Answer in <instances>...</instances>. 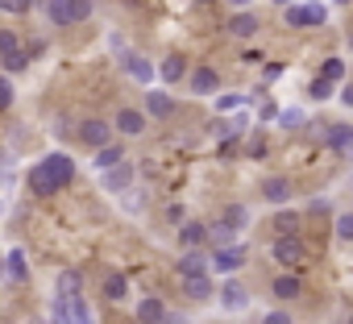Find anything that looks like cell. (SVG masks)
<instances>
[{
	"instance_id": "7402d4cb",
	"label": "cell",
	"mask_w": 353,
	"mask_h": 324,
	"mask_svg": "<svg viewBox=\"0 0 353 324\" xmlns=\"http://www.w3.org/2000/svg\"><path fill=\"white\" fill-rule=\"evenodd\" d=\"M183 295H188V299H196V303L212 299V295H216V283H212V274H196V279H183Z\"/></svg>"
},
{
	"instance_id": "277c9868",
	"label": "cell",
	"mask_w": 353,
	"mask_h": 324,
	"mask_svg": "<svg viewBox=\"0 0 353 324\" xmlns=\"http://www.w3.org/2000/svg\"><path fill=\"white\" fill-rule=\"evenodd\" d=\"M79 141L88 145V150H104V145H112V125L108 121H100V117H88V121H79Z\"/></svg>"
},
{
	"instance_id": "6da1fadb",
	"label": "cell",
	"mask_w": 353,
	"mask_h": 324,
	"mask_svg": "<svg viewBox=\"0 0 353 324\" xmlns=\"http://www.w3.org/2000/svg\"><path fill=\"white\" fill-rule=\"evenodd\" d=\"M283 21L291 30H324L328 26V9L320 5V0H299V5L283 9Z\"/></svg>"
},
{
	"instance_id": "44dd1931",
	"label": "cell",
	"mask_w": 353,
	"mask_h": 324,
	"mask_svg": "<svg viewBox=\"0 0 353 324\" xmlns=\"http://www.w3.org/2000/svg\"><path fill=\"white\" fill-rule=\"evenodd\" d=\"M100 291H104V299H108V303H125V299H129V279H125V274H117V270H108V274H104V283H100Z\"/></svg>"
},
{
	"instance_id": "52a82bcc",
	"label": "cell",
	"mask_w": 353,
	"mask_h": 324,
	"mask_svg": "<svg viewBox=\"0 0 353 324\" xmlns=\"http://www.w3.org/2000/svg\"><path fill=\"white\" fill-rule=\"evenodd\" d=\"M188 88H192V96H216V92H221V75H216V67L196 63L192 75H188Z\"/></svg>"
},
{
	"instance_id": "681fc988",
	"label": "cell",
	"mask_w": 353,
	"mask_h": 324,
	"mask_svg": "<svg viewBox=\"0 0 353 324\" xmlns=\"http://www.w3.org/2000/svg\"><path fill=\"white\" fill-rule=\"evenodd\" d=\"M270 5H279V9H291V5H299V0H270Z\"/></svg>"
},
{
	"instance_id": "11a10c76",
	"label": "cell",
	"mask_w": 353,
	"mask_h": 324,
	"mask_svg": "<svg viewBox=\"0 0 353 324\" xmlns=\"http://www.w3.org/2000/svg\"><path fill=\"white\" fill-rule=\"evenodd\" d=\"M349 324H353V316H349Z\"/></svg>"
},
{
	"instance_id": "d590c367",
	"label": "cell",
	"mask_w": 353,
	"mask_h": 324,
	"mask_svg": "<svg viewBox=\"0 0 353 324\" xmlns=\"http://www.w3.org/2000/svg\"><path fill=\"white\" fill-rule=\"evenodd\" d=\"M13 50H21V34L17 30H0V59L13 54Z\"/></svg>"
},
{
	"instance_id": "bcb514c9",
	"label": "cell",
	"mask_w": 353,
	"mask_h": 324,
	"mask_svg": "<svg viewBox=\"0 0 353 324\" xmlns=\"http://www.w3.org/2000/svg\"><path fill=\"white\" fill-rule=\"evenodd\" d=\"M341 104H345V108H353V79L341 88Z\"/></svg>"
},
{
	"instance_id": "4dcf8cb0",
	"label": "cell",
	"mask_w": 353,
	"mask_h": 324,
	"mask_svg": "<svg viewBox=\"0 0 353 324\" xmlns=\"http://www.w3.org/2000/svg\"><path fill=\"white\" fill-rule=\"evenodd\" d=\"M332 96H336V83H332V79H320V75H316V79L307 83V100H332Z\"/></svg>"
},
{
	"instance_id": "5b68a950",
	"label": "cell",
	"mask_w": 353,
	"mask_h": 324,
	"mask_svg": "<svg viewBox=\"0 0 353 324\" xmlns=\"http://www.w3.org/2000/svg\"><path fill=\"white\" fill-rule=\"evenodd\" d=\"M262 200H266L270 208H287V204L295 200V183H291L287 175H266V179H262Z\"/></svg>"
},
{
	"instance_id": "7c38bea8",
	"label": "cell",
	"mask_w": 353,
	"mask_h": 324,
	"mask_svg": "<svg viewBox=\"0 0 353 324\" xmlns=\"http://www.w3.org/2000/svg\"><path fill=\"white\" fill-rule=\"evenodd\" d=\"M216 299H221L225 312H245V307H250V291H245V283H237V279H225V283L216 287Z\"/></svg>"
},
{
	"instance_id": "4fadbf2b",
	"label": "cell",
	"mask_w": 353,
	"mask_h": 324,
	"mask_svg": "<svg viewBox=\"0 0 353 324\" xmlns=\"http://www.w3.org/2000/svg\"><path fill=\"white\" fill-rule=\"evenodd\" d=\"M42 167L50 171V179H54L59 188H71V183H75V158H71V154H46Z\"/></svg>"
},
{
	"instance_id": "836d02e7",
	"label": "cell",
	"mask_w": 353,
	"mask_h": 324,
	"mask_svg": "<svg viewBox=\"0 0 353 324\" xmlns=\"http://www.w3.org/2000/svg\"><path fill=\"white\" fill-rule=\"evenodd\" d=\"M254 96H241V92H229V96H216V112H233L241 104H250Z\"/></svg>"
},
{
	"instance_id": "f5cc1de1",
	"label": "cell",
	"mask_w": 353,
	"mask_h": 324,
	"mask_svg": "<svg viewBox=\"0 0 353 324\" xmlns=\"http://www.w3.org/2000/svg\"><path fill=\"white\" fill-rule=\"evenodd\" d=\"M336 5H353V0H336Z\"/></svg>"
},
{
	"instance_id": "ffe728a7",
	"label": "cell",
	"mask_w": 353,
	"mask_h": 324,
	"mask_svg": "<svg viewBox=\"0 0 353 324\" xmlns=\"http://www.w3.org/2000/svg\"><path fill=\"white\" fill-rule=\"evenodd\" d=\"M121 67H125L137 83H154V63H150V59H141V54L125 50V54H121Z\"/></svg>"
},
{
	"instance_id": "30bf717a",
	"label": "cell",
	"mask_w": 353,
	"mask_h": 324,
	"mask_svg": "<svg viewBox=\"0 0 353 324\" xmlns=\"http://www.w3.org/2000/svg\"><path fill=\"white\" fill-rule=\"evenodd\" d=\"M245 245L237 241V245H225V250H212V270L216 274H237L241 266H245Z\"/></svg>"
},
{
	"instance_id": "603a6c76",
	"label": "cell",
	"mask_w": 353,
	"mask_h": 324,
	"mask_svg": "<svg viewBox=\"0 0 353 324\" xmlns=\"http://www.w3.org/2000/svg\"><path fill=\"white\" fill-rule=\"evenodd\" d=\"M162 320H166V303L158 295H145L137 303V324H162Z\"/></svg>"
},
{
	"instance_id": "7dc6e473",
	"label": "cell",
	"mask_w": 353,
	"mask_h": 324,
	"mask_svg": "<svg viewBox=\"0 0 353 324\" xmlns=\"http://www.w3.org/2000/svg\"><path fill=\"white\" fill-rule=\"evenodd\" d=\"M162 324H192V320H188V316H179V312H166V320H162Z\"/></svg>"
},
{
	"instance_id": "8d00e7d4",
	"label": "cell",
	"mask_w": 353,
	"mask_h": 324,
	"mask_svg": "<svg viewBox=\"0 0 353 324\" xmlns=\"http://www.w3.org/2000/svg\"><path fill=\"white\" fill-rule=\"evenodd\" d=\"M332 212V204L324 200V196H316V200H307V208H303V216H316V221H324Z\"/></svg>"
},
{
	"instance_id": "2e32d148",
	"label": "cell",
	"mask_w": 353,
	"mask_h": 324,
	"mask_svg": "<svg viewBox=\"0 0 353 324\" xmlns=\"http://www.w3.org/2000/svg\"><path fill=\"white\" fill-rule=\"evenodd\" d=\"M270 229H274V237H295L299 229H303V212L299 208H274V216H270Z\"/></svg>"
},
{
	"instance_id": "5bb4252c",
	"label": "cell",
	"mask_w": 353,
	"mask_h": 324,
	"mask_svg": "<svg viewBox=\"0 0 353 324\" xmlns=\"http://www.w3.org/2000/svg\"><path fill=\"white\" fill-rule=\"evenodd\" d=\"M174 270H179V279L208 274V270H212V254H204V250H183L179 262H174Z\"/></svg>"
},
{
	"instance_id": "ba28073f",
	"label": "cell",
	"mask_w": 353,
	"mask_h": 324,
	"mask_svg": "<svg viewBox=\"0 0 353 324\" xmlns=\"http://www.w3.org/2000/svg\"><path fill=\"white\" fill-rule=\"evenodd\" d=\"M133 175H137V171H133V162L125 158L121 167H112V171H100V188H104V192H112V196H125V192L133 188Z\"/></svg>"
},
{
	"instance_id": "816d5d0a",
	"label": "cell",
	"mask_w": 353,
	"mask_h": 324,
	"mask_svg": "<svg viewBox=\"0 0 353 324\" xmlns=\"http://www.w3.org/2000/svg\"><path fill=\"white\" fill-rule=\"evenodd\" d=\"M349 50H353V30H349Z\"/></svg>"
},
{
	"instance_id": "d6986e66",
	"label": "cell",
	"mask_w": 353,
	"mask_h": 324,
	"mask_svg": "<svg viewBox=\"0 0 353 324\" xmlns=\"http://www.w3.org/2000/svg\"><path fill=\"white\" fill-rule=\"evenodd\" d=\"M158 75H162V83H183L192 71H188V59H183V54H166V59L158 63Z\"/></svg>"
},
{
	"instance_id": "e0dca14e",
	"label": "cell",
	"mask_w": 353,
	"mask_h": 324,
	"mask_svg": "<svg viewBox=\"0 0 353 324\" xmlns=\"http://www.w3.org/2000/svg\"><path fill=\"white\" fill-rule=\"evenodd\" d=\"M225 30H229V38H254L258 30H262V21H258V13H250V9H237L229 21H225Z\"/></svg>"
},
{
	"instance_id": "9c48e42d",
	"label": "cell",
	"mask_w": 353,
	"mask_h": 324,
	"mask_svg": "<svg viewBox=\"0 0 353 324\" xmlns=\"http://www.w3.org/2000/svg\"><path fill=\"white\" fill-rule=\"evenodd\" d=\"M174 112H179V104H174V96H170L166 88H150V92H145V117H154V121H170Z\"/></svg>"
},
{
	"instance_id": "db71d44e",
	"label": "cell",
	"mask_w": 353,
	"mask_h": 324,
	"mask_svg": "<svg viewBox=\"0 0 353 324\" xmlns=\"http://www.w3.org/2000/svg\"><path fill=\"white\" fill-rule=\"evenodd\" d=\"M200 5H212V0H200Z\"/></svg>"
},
{
	"instance_id": "1f68e13d",
	"label": "cell",
	"mask_w": 353,
	"mask_h": 324,
	"mask_svg": "<svg viewBox=\"0 0 353 324\" xmlns=\"http://www.w3.org/2000/svg\"><path fill=\"white\" fill-rule=\"evenodd\" d=\"M332 233H336V241H345V245L353 241V208H349V212H341V216L332 221Z\"/></svg>"
},
{
	"instance_id": "f907efd6",
	"label": "cell",
	"mask_w": 353,
	"mask_h": 324,
	"mask_svg": "<svg viewBox=\"0 0 353 324\" xmlns=\"http://www.w3.org/2000/svg\"><path fill=\"white\" fill-rule=\"evenodd\" d=\"M34 5L38 9H50V5H63V0H34Z\"/></svg>"
},
{
	"instance_id": "4316f807",
	"label": "cell",
	"mask_w": 353,
	"mask_h": 324,
	"mask_svg": "<svg viewBox=\"0 0 353 324\" xmlns=\"http://www.w3.org/2000/svg\"><path fill=\"white\" fill-rule=\"evenodd\" d=\"M221 221H225L229 229L245 233V229H250V208H245V204H225V208H221Z\"/></svg>"
},
{
	"instance_id": "ab89813d",
	"label": "cell",
	"mask_w": 353,
	"mask_h": 324,
	"mask_svg": "<svg viewBox=\"0 0 353 324\" xmlns=\"http://www.w3.org/2000/svg\"><path fill=\"white\" fill-rule=\"evenodd\" d=\"M9 104H13V83H9L5 75H0V112H5Z\"/></svg>"
},
{
	"instance_id": "f35d334b",
	"label": "cell",
	"mask_w": 353,
	"mask_h": 324,
	"mask_svg": "<svg viewBox=\"0 0 353 324\" xmlns=\"http://www.w3.org/2000/svg\"><path fill=\"white\" fill-rule=\"evenodd\" d=\"M245 154H250V158H262V154H266V137H262V133H254V137L245 141Z\"/></svg>"
},
{
	"instance_id": "9a60e30c",
	"label": "cell",
	"mask_w": 353,
	"mask_h": 324,
	"mask_svg": "<svg viewBox=\"0 0 353 324\" xmlns=\"http://www.w3.org/2000/svg\"><path fill=\"white\" fill-rule=\"evenodd\" d=\"M145 125H150L145 108H121V112H117V121H112V129H117L121 137H141V133H145Z\"/></svg>"
},
{
	"instance_id": "ac0fdd59",
	"label": "cell",
	"mask_w": 353,
	"mask_h": 324,
	"mask_svg": "<svg viewBox=\"0 0 353 324\" xmlns=\"http://www.w3.org/2000/svg\"><path fill=\"white\" fill-rule=\"evenodd\" d=\"M179 245L183 250H204L208 245V225L204 221H183L179 225Z\"/></svg>"
},
{
	"instance_id": "d6a6232c",
	"label": "cell",
	"mask_w": 353,
	"mask_h": 324,
	"mask_svg": "<svg viewBox=\"0 0 353 324\" xmlns=\"http://www.w3.org/2000/svg\"><path fill=\"white\" fill-rule=\"evenodd\" d=\"M0 67H5L9 75H21V71L30 67V54H26V50H13V54H5V59H0Z\"/></svg>"
},
{
	"instance_id": "ee69618b",
	"label": "cell",
	"mask_w": 353,
	"mask_h": 324,
	"mask_svg": "<svg viewBox=\"0 0 353 324\" xmlns=\"http://www.w3.org/2000/svg\"><path fill=\"white\" fill-rule=\"evenodd\" d=\"M258 117H262V121H274V117H279V104H274V100H266V104L258 108Z\"/></svg>"
},
{
	"instance_id": "b9f144b4",
	"label": "cell",
	"mask_w": 353,
	"mask_h": 324,
	"mask_svg": "<svg viewBox=\"0 0 353 324\" xmlns=\"http://www.w3.org/2000/svg\"><path fill=\"white\" fill-rule=\"evenodd\" d=\"M262 324H291V316H287L283 307H274V312H266V316H262Z\"/></svg>"
},
{
	"instance_id": "8992f818",
	"label": "cell",
	"mask_w": 353,
	"mask_h": 324,
	"mask_svg": "<svg viewBox=\"0 0 353 324\" xmlns=\"http://www.w3.org/2000/svg\"><path fill=\"white\" fill-rule=\"evenodd\" d=\"M324 141L336 158L353 162V125L349 121H336V125H324Z\"/></svg>"
},
{
	"instance_id": "7a4b0ae2",
	"label": "cell",
	"mask_w": 353,
	"mask_h": 324,
	"mask_svg": "<svg viewBox=\"0 0 353 324\" xmlns=\"http://www.w3.org/2000/svg\"><path fill=\"white\" fill-rule=\"evenodd\" d=\"M92 13H96V0H63V5H50V9H46V17H50L54 30L79 26V21H88Z\"/></svg>"
},
{
	"instance_id": "c3c4849f",
	"label": "cell",
	"mask_w": 353,
	"mask_h": 324,
	"mask_svg": "<svg viewBox=\"0 0 353 324\" xmlns=\"http://www.w3.org/2000/svg\"><path fill=\"white\" fill-rule=\"evenodd\" d=\"M225 5H233V13H237V9H250L254 0H225Z\"/></svg>"
},
{
	"instance_id": "9f6ffc18",
	"label": "cell",
	"mask_w": 353,
	"mask_h": 324,
	"mask_svg": "<svg viewBox=\"0 0 353 324\" xmlns=\"http://www.w3.org/2000/svg\"><path fill=\"white\" fill-rule=\"evenodd\" d=\"M0 212H5V208H0Z\"/></svg>"
},
{
	"instance_id": "83f0119b",
	"label": "cell",
	"mask_w": 353,
	"mask_h": 324,
	"mask_svg": "<svg viewBox=\"0 0 353 324\" xmlns=\"http://www.w3.org/2000/svg\"><path fill=\"white\" fill-rule=\"evenodd\" d=\"M79 287H83L79 270H59V279H54V295H63V299H75V295H79Z\"/></svg>"
},
{
	"instance_id": "7bdbcfd3",
	"label": "cell",
	"mask_w": 353,
	"mask_h": 324,
	"mask_svg": "<svg viewBox=\"0 0 353 324\" xmlns=\"http://www.w3.org/2000/svg\"><path fill=\"white\" fill-rule=\"evenodd\" d=\"M279 75H283V63H266V67H262V79H266V83H274Z\"/></svg>"
},
{
	"instance_id": "74e56055",
	"label": "cell",
	"mask_w": 353,
	"mask_h": 324,
	"mask_svg": "<svg viewBox=\"0 0 353 324\" xmlns=\"http://www.w3.org/2000/svg\"><path fill=\"white\" fill-rule=\"evenodd\" d=\"M303 121H307L303 108H287V112H279V125H283V129H299Z\"/></svg>"
},
{
	"instance_id": "f546056e",
	"label": "cell",
	"mask_w": 353,
	"mask_h": 324,
	"mask_svg": "<svg viewBox=\"0 0 353 324\" xmlns=\"http://www.w3.org/2000/svg\"><path fill=\"white\" fill-rule=\"evenodd\" d=\"M5 270H9V279H13V283H26V274H30V266H26V254H21V250H9V258H5Z\"/></svg>"
},
{
	"instance_id": "cb8c5ba5",
	"label": "cell",
	"mask_w": 353,
	"mask_h": 324,
	"mask_svg": "<svg viewBox=\"0 0 353 324\" xmlns=\"http://www.w3.org/2000/svg\"><path fill=\"white\" fill-rule=\"evenodd\" d=\"M121 162H125V145L112 141V145L96 150V162H92V167H96V171H112V167H121Z\"/></svg>"
},
{
	"instance_id": "3957f363",
	"label": "cell",
	"mask_w": 353,
	"mask_h": 324,
	"mask_svg": "<svg viewBox=\"0 0 353 324\" xmlns=\"http://www.w3.org/2000/svg\"><path fill=\"white\" fill-rule=\"evenodd\" d=\"M270 262H279L283 270H295L299 262H307V245L303 237H270Z\"/></svg>"
},
{
	"instance_id": "e575fe53",
	"label": "cell",
	"mask_w": 353,
	"mask_h": 324,
	"mask_svg": "<svg viewBox=\"0 0 353 324\" xmlns=\"http://www.w3.org/2000/svg\"><path fill=\"white\" fill-rule=\"evenodd\" d=\"M71 324H92V307H88V299H83V295H75V299H71Z\"/></svg>"
},
{
	"instance_id": "f1b7e54d",
	"label": "cell",
	"mask_w": 353,
	"mask_h": 324,
	"mask_svg": "<svg viewBox=\"0 0 353 324\" xmlns=\"http://www.w3.org/2000/svg\"><path fill=\"white\" fill-rule=\"evenodd\" d=\"M316 75H320V79H332V83H345V75H349V71H345V59H336V54H332V59H324V63H320V71H316Z\"/></svg>"
},
{
	"instance_id": "8fae6325",
	"label": "cell",
	"mask_w": 353,
	"mask_h": 324,
	"mask_svg": "<svg viewBox=\"0 0 353 324\" xmlns=\"http://www.w3.org/2000/svg\"><path fill=\"white\" fill-rule=\"evenodd\" d=\"M270 295H274L279 303H291V299L303 295V279H299L295 270H279V274L270 279Z\"/></svg>"
},
{
	"instance_id": "d4e9b609",
	"label": "cell",
	"mask_w": 353,
	"mask_h": 324,
	"mask_svg": "<svg viewBox=\"0 0 353 324\" xmlns=\"http://www.w3.org/2000/svg\"><path fill=\"white\" fill-rule=\"evenodd\" d=\"M237 237H241V233H237V229H229V225H225L221 216H216V225H208V245H212V250L237 245Z\"/></svg>"
},
{
	"instance_id": "f6af8a7d",
	"label": "cell",
	"mask_w": 353,
	"mask_h": 324,
	"mask_svg": "<svg viewBox=\"0 0 353 324\" xmlns=\"http://www.w3.org/2000/svg\"><path fill=\"white\" fill-rule=\"evenodd\" d=\"M166 221H170V225H183V204H170V208H166Z\"/></svg>"
},
{
	"instance_id": "60d3db41",
	"label": "cell",
	"mask_w": 353,
	"mask_h": 324,
	"mask_svg": "<svg viewBox=\"0 0 353 324\" xmlns=\"http://www.w3.org/2000/svg\"><path fill=\"white\" fill-rule=\"evenodd\" d=\"M34 5V0H0V9H5V13H26Z\"/></svg>"
},
{
	"instance_id": "484cf974",
	"label": "cell",
	"mask_w": 353,
	"mask_h": 324,
	"mask_svg": "<svg viewBox=\"0 0 353 324\" xmlns=\"http://www.w3.org/2000/svg\"><path fill=\"white\" fill-rule=\"evenodd\" d=\"M30 192H34V196H54V192H59V183L50 179V171L42 167V162L30 171Z\"/></svg>"
}]
</instances>
